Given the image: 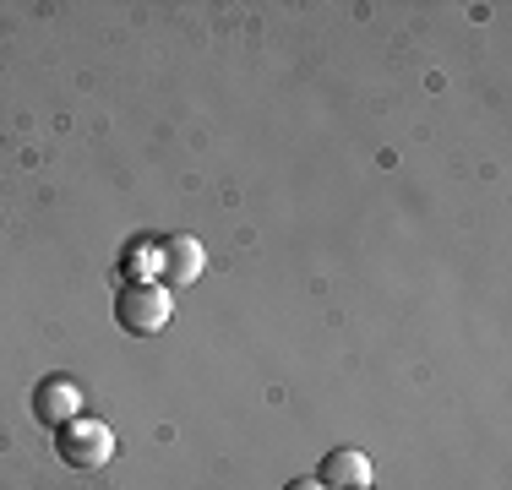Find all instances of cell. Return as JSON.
Wrapping results in <instances>:
<instances>
[{"label": "cell", "instance_id": "4", "mask_svg": "<svg viewBox=\"0 0 512 490\" xmlns=\"http://www.w3.org/2000/svg\"><path fill=\"white\" fill-rule=\"evenodd\" d=\"M158 273H164V284H197L202 278V245L175 235L164 240V251H158Z\"/></svg>", "mask_w": 512, "mask_h": 490}, {"label": "cell", "instance_id": "5", "mask_svg": "<svg viewBox=\"0 0 512 490\" xmlns=\"http://www.w3.org/2000/svg\"><path fill=\"white\" fill-rule=\"evenodd\" d=\"M66 414H71V387L39 392V420H66Z\"/></svg>", "mask_w": 512, "mask_h": 490}, {"label": "cell", "instance_id": "6", "mask_svg": "<svg viewBox=\"0 0 512 490\" xmlns=\"http://www.w3.org/2000/svg\"><path fill=\"white\" fill-rule=\"evenodd\" d=\"M284 490H322V485H316V480H289Z\"/></svg>", "mask_w": 512, "mask_h": 490}, {"label": "cell", "instance_id": "3", "mask_svg": "<svg viewBox=\"0 0 512 490\" xmlns=\"http://www.w3.org/2000/svg\"><path fill=\"white\" fill-rule=\"evenodd\" d=\"M316 485H322V490H365V485H371V463H365V452H355V447H333L322 458Z\"/></svg>", "mask_w": 512, "mask_h": 490}, {"label": "cell", "instance_id": "1", "mask_svg": "<svg viewBox=\"0 0 512 490\" xmlns=\"http://www.w3.org/2000/svg\"><path fill=\"white\" fill-rule=\"evenodd\" d=\"M115 322L126 327V333H137V338L164 333L169 327V294L158 284H126L120 300H115Z\"/></svg>", "mask_w": 512, "mask_h": 490}, {"label": "cell", "instance_id": "2", "mask_svg": "<svg viewBox=\"0 0 512 490\" xmlns=\"http://www.w3.org/2000/svg\"><path fill=\"white\" fill-rule=\"evenodd\" d=\"M109 452H115V441H109V431L93 420H77V425L60 431V458H66L71 469H99V463H109Z\"/></svg>", "mask_w": 512, "mask_h": 490}]
</instances>
